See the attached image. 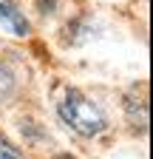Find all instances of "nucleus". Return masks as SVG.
Listing matches in <instances>:
<instances>
[{
    "mask_svg": "<svg viewBox=\"0 0 153 159\" xmlns=\"http://www.w3.org/2000/svg\"><path fill=\"white\" fill-rule=\"evenodd\" d=\"M57 111H60L63 122L80 136H99L108 128V116L102 114V108L76 88L65 91V97L57 102Z\"/></svg>",
    "mask_w": 153,
    "mask_h": 159,
    "instance_id": "1",
    "label": "nucleus"
},
{
    "mask_svg": "<svg viewBox=\"0 0 153 159\" xmlns=\"http://www.w3.org/2000/svg\"><path fill=\"white\" fill-rule=\"evenodd\" d=\"M0 20H3L17 37H26L28 34V20H26V14L20 9H17L14 0H0Z\"/></svg>",
    "mask_w": 153,
    "mask_h": 159,
    "instance_id": "2",
    "label": "nucleus"
},
{
    "mask_svg": "<svg viewBox=\"0 0 153 159\" xmlns=\"http://www.w3.org/2000/svg\"><path fill=\"white\" fill-rule=\"evenodd\" d=\"M14 94V74L9 71V66L0 60V102H6V99Z\"/></svg>",
    "mask_w": 153,
    "mask_h": 159,
    "instance_id": "3",
    "label": "nucleus"
},
{
    "mask_svg": "<svg viewBox=\"0 0 153 159\" xmlns=\"http://www.w3.org/2000/svg\"><path fill=\"white\" fill-rule=\"evenodd\" d=\"M128 111H130V119H133V125L145 131V125H147V105H145V102L139 105L136 99H128Z\"/></svg>",
    "mask_w": 153,
    "mask_h": 159,
    "instance_id": "4",
    "label": "nucleus"
},
{
    "mask_svg": "<svg viewBox=\"0 0 153 159\" xmlns=\"http://www.w3.org/2000/svg\"><path fill=\"white\" fill-rule=\"evenodd\" d=\"M0 159H28L17 145H11L6 136H0Z\"/></svg>",
    "mask_w": 153,
    "mask_h": 159,
    "instance_id": "5",
    "label": "nucleus"
},
{
    "mask_svg": "<svg viewBox=\"0 0 153 159\" xmlns=\"http://www.w3.org/2000/svg\"><path fill=\"white\" fill-rule=\"evenodd\" d=\"M57 159H76V156H71V153H60Z\"/></svg>",
    "mask_w": 153,
    "mask_h": 159,
    "instance_id": "6",
    "label": "nucleus"
}]
</instances>
